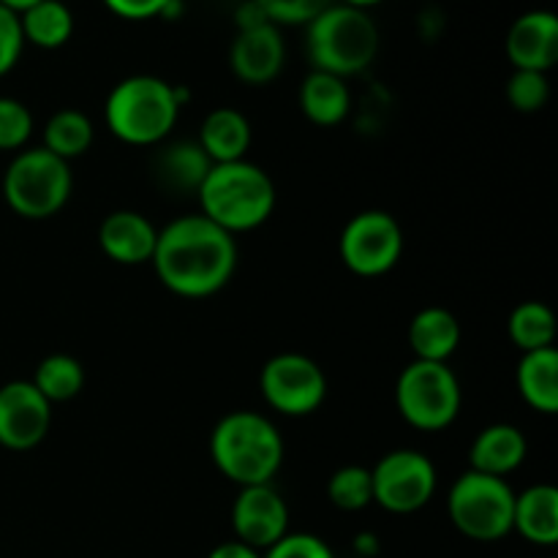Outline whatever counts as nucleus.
<instances>
[{"label": "nucleus", "mask_w": 558, "mask_h": 558, "mask_svg": "<svg viewBox=\"0 0 558 558\" xmlns=\"http://www.w3.org/2000/svg\"><path fill=\"white\" fill-rule=\"evenodd\" d=\"M150 265L178 298H213L238 270V243L202 213H189L158 229Z\"/></svg>", "instance_id": "f257e3e1"}, {"label": "nucleus", "mask_w": 558, "mask_h": 558, "mask_svg": "<svg viewBox=\"0 0 558 558\" xmlns=\"http://www.w3.org/2000/svg\"><path fill=\"white\" fill-rule=\"evenodd\" d=\"M191 98L185 87L153 74H134L109 90L104 120L112 136L134 147H150L172 134L180 107Z\"/></svg>", "instance_id": "f03ea898"}, {"label": "nucleus", "mask_w": 558, "mask_h": 558, "mask_svg": "<svg viewBox=\"0 0 558 558\" xmlns=\"http://www.w3.org/2000/svg\"><path fill=\"white\" fill-rule=\"evenodd\" d=\"M210 458L218 472L240 488L267 485L283 463L281 430L259 412H229L213 428Z\"/></svg>", "instance_id": "7ed1b4c3"}, {"label": "nucleus", "mask_w": 558, "mask_h": 558, "mask_svg": "<svg viewBox=\"0 0 558 558\" xmlns=\"http://www.w3.org/2000/svg\"><path fill=\"white\" fill-rule=\"evenodd\" d=\"M196 196L202 216L229 234L259 229L276 210V183L265 169L245 158L213 163Z\"/></svg>", "instance_id": "20e7f679"}, {"label": "nucleus", "mask_w": 558, "mask_h": 558, "mask_svg": "<svg viewBox=\"0 0 558 558\" xmlns=\"http://www.w3.org/2000/svg\"><path fill=\"white\" fill-rule=\"evenodd\" d=\"M305 27V49L314 71L347 80L363 74L379 52V27L363 9L330 3Z\"/></svg>", "instance_id": "39448f33"}, {"label": "nucleus", "mask_w": 558, "mask_h": 558, "mask_svg": "<svg viewBox=\"0 0 558 558\" xmlns=\"http://www.w3.org/2000/svg\"><path fill=\"white\" fill-rule=\"evenodd\" d=\"M74 174L69 161L47 147H25L11 158L3 174V199L27 221H47L58 216L71 199Z\"/></svg>", "instance_id": "423d86ee"}, {"label": "nucleus", "mask_w": 558, "mask_h": 558, "mask_svg": "<svg viewBox=\"0 0 558 558\" xmlns=\"http://www.w3.org/2000/svg\"><path fill=\"white\" fill-rule=\"evenodd\" d=\"M463 392L447 363L412 360L396 381L398 414L417 430H445L461 414Z\"/></svg>", "instance_id": "0eeeda50"}, {"label": "nucleus", "mask_w": 558, "mask_h": 558, "mask_svg": "<svg viewBox=\"0 0 558 558\" xmlns=\"http://www.w3.org/2000/svg\"><path fill=\"white\" fill-rule=\"evenodd\" d=\"M447 512L463 537L474 543H499L512 532L515 490L505 477H490L469 469L452 483Z\"/></svg>", "instance_id": "6e6552de"}, {"label": "nucleus", "mask_w": 558, "mask_h": 558, "mask_svg": "<svg viewBox=\"0 0 558 558\" xmlns=\"http://www.w3.org/2000/svg\"><path fill=\"white\" fill-rule=\"evenodd\" d=\"M262 396L283 417H308L327 398V376L319 363L298 352H281L259 374Z\"/></svg>", "instance_id": "1a4fd4ad"}, {"label": "nucleus", "mask_w": 558, "mask_h": 558, "mask_svg": "<svg viewBox=\"0 0 558 558\" xmlns=\"http://www.w3.org/2000/svg\"><path fill=\"white\" fill-rule=\"evenodd\" d=\"M338 248L354 276L379 278L401 259L403 229L387 210H363L347 221Z\"/></svg>", "instance_id": "9d476101"}, {"label": "nucleus", "mask_w": 558, "mask_h": 558, "mask_svg": "<svg viewBox=\"0 0 558 558\" xmlns=\"http://www.w3.org/2000/svg\"><path fill=\"white\" fill-rule=\"evenodd\" d=\"M374 480V505L392 515H412L423 510L436 494V466L420 450H392L371 469Z\"/></svg>", "instance_id": "9b49d317"}, {"label": "nucleus", "mask_w": 558, "mask_h": 558, "mask_svg": "<svg viewBox=\"0 0 558 558\" xmlns=\"http://www.w3.org/2000/svg\"><path fill=\"white\" fill-rule=\"evenodd\" d=\"M52 425V403L33 387L16 379L0 387V447L27 452L41 445Z\"/></svg>", "instance_id": "f8f14e48"}, {"label": "nucleus", "mask_w": 558, "mask_h": 558, "mask_svg": "<svg viewBox=\"0 0 558 558\" xmlns=\"http://www.w3.org/2000/svg\"><path fill=\"white\" fill-rule=\"evenodd\" d=\"M232 529L238 543L259 554L289 534V507L272 483L240 488L232 505Z\"/></svg>", "instance_id": "ddd939ff"}, {"label": "nucleus", "mask_w": 558, "mask_h": 558, "mask_svg": "<svg viewBox=\"0 0 558 558\" xmlns=\"http://www.w3.org/2000/svg\"><path fill=\"white\" fill-rule=\"evenodd\" d=\"M283 63H287V44L272 22L251 31H238L229 49V65L245 85H267L281 74Z\"/></svg>", "instance_id": "4468645a"}, {"label": "nucleus", "mask_w": 558, "mask_h": 558, "mask_svg": "<svg viewBox=\"0 0 558 558\" xmlns=\"http://www.w3.org/2000/svg\"><path fill=\"white\" fill-rule=\"evenodd\" d=\"M505 49L515 69L548 74L558 60V16L545 9L521 14L510 25Z\"/></svg>", "instance_id": "2eb2a0df"}, {"label": "nucleus", "mask_w": 558, "mask_h": 558, "mask_svg": "<svg viewBox=\"0 0 558 558\" xmlns=\"http://www.w3.org/2000/svg\"><path fill=\"white\" fill-rule=\"evenodd\" d=\"M158 229L136 210H114L98 227V245L112 262L125 267L145 265L156 251Z\"/></svg>", "instance_id": "dca6fc26"}, {"label": "nucleus", "mask_w": 558, "mask_h": 558, "mask_svg": "<svg viewBox=\"0 0 558 558\" xmlns=\"http://www.w3.org/2000/svg\"><path fill=\"white\" fill-rule=\"evenodd\" d=\"M529 456V441L521 428L510 423H496L480 430L469 447V466L472 472L505 477L518 472Z\"/></svg>", "instance_id": "f3484780"}, {"label": "nucleus", "mask_w": 558, "mask_h": 558, "mask_svg": "<svg viewBox=\"0 0 558 558\" xmlns=\"http://www.w3.org/2000/svg\"><path fill=\"white\" fill-rule=\"evenodd\" d=\"M409 347L414 360H428V363H447L461 347V325L456 314L441 305H428L417 311L409 325Z\"/></svg>", "instance_id": "a211bd4d"}, {"label": "nucleus", "mask_w": 558, "mask_h": 558, "mask_svg": "<svg viewBox=\"0 0 558 558\" xmlns=\"http://www.w3.org/2000/svg\"><path fill=\"white\" fill-rule=\"evenodd\" d=\"M512 532L543 548L558 543V490L554 485L539 483L515 494Z\"/></svg>", "instance_id": "6ab92c4d"}, {"label": "nucleus", "mask_w": 558, "mask_h": 558, "mask_svg": "<svg viewBox=\"0 0 558 558\" xmlns=\"http://www.w3.org/2000/svg\"><path fill=\"white\" fill-rule=\"evenodd\" d=\"M254 131H251L248 118L240 109L218 107L202 120L199 147L207 153L213 163H232L243 161L248 153Z\"/></svg>", "instance_id": "aec40b11"}, {"label": "nucleus", "mask_w": 558, "mask_h": 558, "mask_svg": "<svg viewBox=\"0 0 558 558\" xmlns=\"http://www.w3.org/2000/svg\"><path fill=\"white\" fill-rule=\"evenodd\" d=\"M300 107L311 123L322 129L343 123L352 109V93H349L347 80L325 74V71H311L300 87Z\"/></svg>", "instance_id": "412c9836"}, {"label": "nucleus", "mask_w": 558, "mask_h": 558, "mask_svg": "<svg viewBox=\"0 0 558 558\" xmlns=\"http://www.w3.org/2000/svg\"><path fill=\"white\" fill-rule=\"evenodd\" d=\"M518 390L521 398L539 414L558 412V352L554 349H539L526 352L515 371Z\"/></svg>", "instance_id": "4be33fe9"}, {"label": "nucleus", "mask_w": 558, "mask_h": 558, "mask_svg": "<svg viewBox=\"0 0 558 558\" xmlns=\"http://www.w3.org/2000/svg\"><path fill=\"white\" fill-rule=\"evenodd\" d=\"M210 167L213 161L202 150L199 142H174L158 156L156 172L167 189L183 194V191H199Z\"/></svg>", "instance_id": "5701e85b"}, {"label": "nucleus", "mask_w": 558, "mask_h": 558, "mask_svg": "<svg viewBox=\"0 0 558 558\" xmlns=\"http://www.w3.org/2000/svg\"><path fill=\"white\" fill-rule=\"evenodd\" d=\"M25 44H36L41 49H58L74 33V14L63 0H41L20 14Z\"/></svg>", "instance_id": "b1692460"}, {"label": "nucleus", "mask_w": 558, "mask_h": 558, "mask_svg": "<svg viewBox=\"0 0 558 558\" xmlns=\"http://www.w3.org/2000/svg\"><path fill=\"white\" fill-rule=\"evenodd\" d=\"M93 120L80 109H60L44 125V145L49 153H54L63 161H74V158L85 156L93 145Z\"/></svg>", "instance_id": "393cba45"}, {"label": "nucleus", "mask_w": 558, "mask_h": 558, "mask_svg": "<svg viewBox=\"0 0 558 558\" xmlns=\"http://www.w3.org/2000/svg\"><path fill=\"white\" fill-rule=\"evenodd\" d=\"M507 332H510V341L521 349V354L539 352V349H554L556 316L545 303L526 300V303H521L510 314Z\"/></svg>", "instance_id": "a878e982"}, {"label": "nucleus", "mask_w": 558, "mask_h": 558, "mask_svg": "<svg viewBox=\"0 0 558 558\" xmlns=\"http://www.w3.org/2000/svg\"><path fill=\"white\" fill-rule=\"evenodd\" d=\"M31 381L49 403H65L85 387V368L71 354H49L38 363Z\"/></svg>", "instance_id": "bb28decb"}, {"label": "nucleus", "mask_w": 558, "mask_h": 558, "mask_svg": "<svg viewBox=\"0 0 558 558\" xmlns=\"http://www.w3.org/2000/svg\"><path fill=\"white\" fill-rule=\"evenodd\" d=\"M327 499L343 512H360L374 505V480L365 466H341L327 483Z\"/></svg>", "instance_id": "cd10ccee"}, {"label": "nucleus", "mask_w": 558, "mask_h": 558, "mask_svg": "<svg viewBox=\"0 0 558 558\" xmlns=\"http://www.w3.org/2000/svg\"><path fill=\"white\" fill-rule=\"evenodd\" d=\"M550 82L543 71H521L515 69L507 80V101L515 112L534 114L548 104Z\"/></svg>", "instance_id": "c85d7f7f"}, {"label": "nucleus", "mask_w": 558, "mask_h": 558, "mask_svg": "<svg viewBox=\"0 0 558 558\" xmlns=\"http://www.w3.org/2000/svg\"><path fill=\"white\" fill-rule=\"evenodd\" d=\"M33 136V114L22 101L0 96V150L20 153Z\"/></svg>", "instance_id": "c756f323"}, {"label": "nucleus", "mask_w": 558, "mask_h": 558, "mask_svg": "<svg viewBox=\"0 0 558 558\" xmlns=\"http://www.w3.org/2000/svg\"><path fill=\"white\" fill-rule=\"evenodd\" d=\"M272 25H308L332 0H256Z\"/></svg>", "instance_id": "7c9ffc66"}, {"label": "nucleus", "mask_w": 558, "mask_h": 558, "mask_svg": "<svg viewBox=\"0 0 558 558\" xmlns=\"http://www.w3.org/2000/svg\"><path fill=\"white\" fill-rule=\"evenodd\" d=\"M262 558H336L332 556L330 545L322 537L308 532L298 534H283L276 545L265 550Z\"/></svg>", "instance_id": "2f4dec72"}, {"label": "nucleus", "mask_w": 558, "mask_h": 558, "mask_svg": "<svg viewBox=\"0 0 558 558\" xmlns=\"http://www.w3.org/2000/svg\"><path fill=\"white\" fill-rule=\"evenodd\" d=\"M22 49H25V36H22L20 14L0 5V76L20 63Z\"/></svg>", "instance_id": "473e14b6"}, {"label": "nucleus", "mask_w": 558, "mask_h": 558, "mask_svg": "<svg viewBox=\"0 0 558 558\" xmlns=\"http://www.w3.org/2000/svg\"><path fill=\"white\" fill-rule=\"evenodd\" d=\"M104 5H107L114 16H123V20H131V22H142V20H153V16H161L167 0H104Z\"/></svg>", "instance_id": "72a5a7b5"}, {"label": "nucleus", "mask_w": 558, "mask_h": 558, "mask_svg": "<svg viewBox=\"0 0 558 558\" xmlns=\"http://www.w3.org/2000/svg\"><path fill=\"white\" fill-rule=\"evenodd\" d=\"M234 20H238V31H251V27H259L270 22L256 0H245V3L238 9V14H234Z\"/></svg>", "instance_id": "f704fd0d"}, {"label": "nucleus", "mask_w": 558, "mask_h": 558, "mask_svg": "<svg viewBox=\"0 0 558 558\" xmlns=\"http://www.w3.org/2000/svg\"><path fill=\"white\" fill-rule=\"evenodd\" d=\"M207 558H262V554H259V550L248 548V545H243V543H238V539H234V543L216 545V548L210 550V556H207Z\"/></svg>", "instance_id": "c9c22d12"}, {"label": "nucleus", "mask_w": 558, "mask_h": 558, "mask_svg": "<svg viewBox=\"0 0 558 558\" xmlns=\"http://www.w3.org/2000/svg\"><path fill=\"white\" fill-rule=\"evenodd\" d=\"M354 550H357L360 556H376L379 554V539L368 532L357 534V539H354Z\"/></svg>", "instance_id": "e433bc0d"}, {"label": "nucleus", "mask_w": 558, "mask_h": 558, "mask_svg": "<svg viewBox=\"0 0 558 558\" xmlns=\"http://www.w3.org/2000/svg\"><path fill=\"white\" fill-rule=\"evenodd\" d=\"M36 3H41V0H0V5L16 11V14H22V11H27L31 5H36Z\"/></svg>", "instance_id": "4c0bfd02"}, {"label": "nucleus", "mask_w": 558, "mask_h": 558, "mask_svg": "<svg viewBox=\"0 0 558 558\" xmlns=\"http://www.w3.org/2000/svg\"><path fill=\"white\" fill-rule=\"evenodd\" d=\"M343 5H352V9H371V5H379L381 0H341Z\"/></svg>", "instance_id": "58836bf2"}]
</instances>
